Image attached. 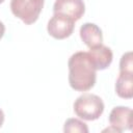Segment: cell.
I'll return each mask as SVG.
<instances>
[{
    "instance_id": "obj_11",
    "label": "cell",
    "mask_w": 133,
    "mask_h": 133,
    "mask_svg": "<svg viewBox=\"0 0 133 133\" xmlns=\"http://www.w3.org/2000/svg\"><path fill=\"white\" fill-rule=\"evenodd\" d=\"M119 72L133 73V60L131 51H128L122 55L119 60Z\"/></svg>"
},
{
    "instance_id": "obj_6",
    "label": "cell",
    "mask_w": 133,
    "mask_h": 133,
    "mask_svg": "<svg viewBox=\"0 0 133 133\" xmlns=\"http://www.w3.org/2000/svg\"><path fill=\"white\" fill-rule=\"evenodd\" d=\"M110 126L115 128L117 132L132 129V109L125 106H116L109 113Z\"/></svg>"
},
{
    "instance_id": "obj_8",
    "label": "cell",
    "mask_w": 133,
    "mask_h": 133,
    "mask_svg": "<svg viewBox=\"0 0 133 133\" xmlns=\"http://www.w3.org/2000/svg\"><path fill=\"white\" fill-rule=\"evenodd\" d=\"M82 42L88 47L92 48L103 43V33L101 28L94 23H84L79 30Z\"/></svg>"
},
{
    "instance_id": "obj_2",
    "label": "cell",
    "mask_w": 133,
    "mask_h": 133,
    "mask_svg": "<svg viewBox=\"0 0 133 133\" xmlns=\"http://www.w3.org/2000/svg\"><path fill=\"white\" fill-rule=\"evenodd\" d=\"M74 112L84 121H96L104 111L103 100L94 94H83L79 96L73 105Z\"/></svg>"
},
{
    "instance_id": "obj_1",
    "label": "cell",
    "mask_w": 133,
    "mask_h": 133,
    "mask_svg": "<svg viewBox=\"0 0 133 133\" xmlns=\"http://www.w3.org/2000/svg\"><path fill=\"white\" fill-rule=\"evenodd\" d=\"M69 83L77 91H87L96 84L97 70L94 66L87 52L74 53L68 61Z\"/></svg>"
},
{
    "instance_id": "obj_10",
    "label": "cell",
    "mask_w": 133,
    "mask_h": 133,
    "mask_svg": "<svg viewBox=\"0 0 133 133\" xmlns=\"http://www.w3.org/2000/svg\"><path fill=\"white\" fill-rule=\"evenodd\" d=\"M64 133H88L87 125L78 118H68L63 125Z\"/></svg>"
},
{
    "instance_id": "obj_3",
    "label": "cell",
    "mask_w": 133,
    "mask_h": 133,
    "mask_svg": "<svg viewBox=\"0 0 133 133\" xmlns=\"http://www.w3.org/2000/svg\"><path fill=\"white\" fill-rule=\"evenodd\" d=\"M45 0H11L10 10L26 25L33 24L44 7Z\"/></svg>"
},
{
    "instance_id": "obj_7",
    "label": "cell",
    "mask_w": 133,
    "mask_h": 133,
    "mask_svg": "<svg viewBox=\"0 0 133 133\" xmlns=\"http://www.w3.org/2000/svg\"><path fill=\"white\" fill-rule=\"evenodd\" d=\"M87 54L97 71L99 70L102 71L107 69L111 64L112 58H113L111 49L103 44L89 48V50L87 51Z\"/></svg>"
},
{
    "instance_id": "obj_12",
    "label": "cell",
    "mask_w": 133,
    "mask_h": 133,
    "mask_svg": "<svg viewBox=\"0 0 133 133\" xmlns=\"http://www.w3.org/2000/svg\"><path fill=\"white\" fill-rule=\"evenodd\" d=\"M4 32H5V26H4V24L0 21V39L3 37Z\"/></svg>"
},
{
    "instance_id": "obj_13",
    "label": "cell",
    "mask_w": 133,
    "mask_h": 133,
    "mask_svg": "<svg viewBox=\"0 0 133 133\" xmlns=\"http://www.w3.org/2000/svg\"><path fill=\"white\" fill-rule=\"evenodd\" d=\"M4 118H5L4 112H3V110L0 108V128L2 127V125H3V123H4Z\"/></svg>"
},
{
    "instance_id": "obj_9",
    "label": "cell",
    "mask_w": 133,
    "mask_h": 133,
    "mask_svg": "<svg viewBox=\"0 0 133 133\" xmlns=\"http://www.w3.org/2000/svg\"><path fill=\"white\" fill-rule=\"evenodd\" d=\"M115 92L123 99H131L133 97V73L119 72L115 82Z\"/></svg>"
},
{
    "instance_id": "obj_14",
    "label": "cell",
    "mask_w": 133,
    "mask_h": 133,
    "mask_svg": "<svg viewBox=\"0 0 133 133\" xmlns=\"http://www.w3.org/2000/svg\"><path fill=\"white\" fill-rule=\"evenodd\" d=\"M3 1H4V0H0V4H1V3L3 2Z\"/></svg>"
},
{
    "instance_id": "obj_4",
    "label": "cell",
    "mask_w": 133,
    "mask_h": 133,
    "mask_svg": "<svg viewBox=\"0 0 133 133\" xmlns=\"http://www.w3.org/2000/svg\"><path fill=\"white\" fill-rule=\"evenodd\" d=\"M75 28V21L70 17L61 14H54L48 22L47 31L56 39H64L69 37Z\"/></svg>"
},
{
    "instance_id": "obj_5",
    "label": "cell",
    "mask_w": 133,
    "mask_h": 133,
    "mask_svg": "<svg viewBox=\"0 0 133 133\" xmlns=\"http://www.w3.org/2000/svg\"><path fill=\"white\" fill-rule=\"evenodd\" d=\"M53 12L70 17L76 22L84 15L85 4L83 0H55Z\"/></svg>"
}]
</instances>
